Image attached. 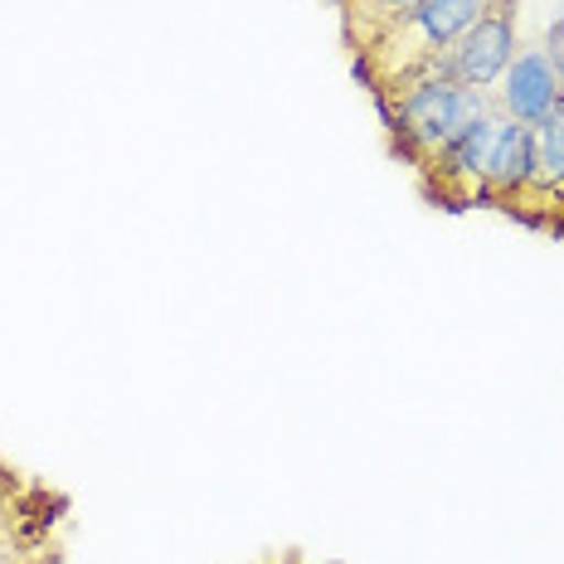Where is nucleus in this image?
Instances as JSON below:
<instances>
[{"label":"nucleus","instance_id":"f257e3e1","mask_svg":"<svg viewBox=\"0 0 564 564\" xmlns=\"http://www.w3.org/2000/svg\"><path fill=\"white\" fill-rule=\"evenodd\" d=\"M390 137V151L404 166H423L433 151H443L453 137H463L473 122H481L487 112H497V98L481 88H457L453 78L429 74L419 84H409L394 98L375 102Z\"/></svg>","mask_w":564,"mask_h":564},{"label":"nucleus","instance_id":"f03ea898","mask_svg":"<svg viewBox=\"0 0 564 564\" xmlns=\"http://www.w3.org/2000/svg\"><path fill=\"white\" fill-rule=\"evenodd\" d=\"M516 50H521V0H491L477 15V25L448 50L438 74L453 78L457 88L491 93L501 84V74L511 68Z\"/></svg>","mask_w":564,"mask_h":564},{"label":"nucleus","instance_id":"7ed1b4c3","mask_svg":"<svg viewBox=\"0 0 564 564\" xmlns=\"http://www.w3.org/2000/svg\"><path fill=\"white\" fill-rule=\"evenodd\" d=\"M501 112H487L481 122H473L463 137H453L443 151H433L429 161L414 171L423 195L443 209H473L481 205V166H487V147L497 137Z\"/></svg>","mask_w":564,"mask_h":564},{"label":"nucleus","instance_id":"20e7f679","mask_svg":"<svg viewBox=\"0 0 564 564\" xmlns=\"http://www.w3.org/2000/svg\"><path fill=\"white\" fill-rule=\"evenodd\" d=\"M497 98V112L507 122H521V127H535L545 112H555L564 102V78L555 74V64L545 58L540 44H521L511 58V68L501 74V84L491 88Z\"/></svg>","mask_w":564,"mask_h":564},{"label":"nucleus","instance_id":"39448f33","mask_svg":"<svg viewBox=\"0 0 564 564\" xmlns=\"http://www.w3.org/2000/svg\"><path fill=\"white\" fill-rule=\"evenodd\" d=\"M535 171V147H531V127L521 122H497V137L487 147V166H481V205L497 209L501 199H511L531 181Z\"/></svg>","mask_w":564,"mask_h":564},{"label":"nucleus","instance_id":"423d86ee","mask_svg":"<svg viewBox=\"0 0 564 564\" xmlns=\"http://www.w3.org/2000/svg\"><path fill=\"white\" fill-rule=\"evenodd\" d=\"M540 50H545V58L555 64V74L564 78V10L545 25V44H540Z\"/></svg>","mask_w":564,"mask_h":564}]
</instances>
